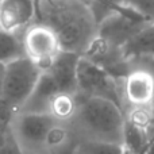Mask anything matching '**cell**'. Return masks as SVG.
Masks as SVG:
<instances>
[{
	"label": "cell",
	"instance_id": "obj_19",
	"mask_svg": "<svg viewBox=\"0 0 154 154\" xmlns=\"http://www.w3.org/2000/svg\"><path fill=\"white\" fill-rule=\"evenodd\" d=\"M0 2H2V0H0Z\"/></svg>",
	"mask_w": 154,
	"mask_h": 154
},
{
	"label": "cell",
	"instance_id": "obj_10",
	"mask_svg": "<svg viewBox=\"0 0 154 154\" xmlns=\"http://www.w3.org/2000/svg\"><path fill=\"white\" fill-rule=\"evenodd\" d=\"M37 15L35 0H2L0 2V29L18 32L26 29Z\"/></svg>",
	"mask_w": 154,
	"mask_h": 154
},
{
	"label": "cell",
	"instance_id": "obj_12",
	"mask_svg": "<svg viewBox=\"0 0 154 154\" xmlns=\"http://www.w3.org/2000/svg\"><path fill=\"white\" fill-rule=\"evenodd\" d=\"M126 60L154 58V20L145 24L122 48Z\"/></svg>",
	"mask_w": 154,
	"mask_h": 154
},
{
	"label": "cell",
	"instance_id": "obj_7",
	"mask_svg": "<svg viewBox=\"0 0 154 154\" xmlns=\"http://www.w3.org/2000/svg\"><path fill=\"white\" fill-rule=\"evenodd\" d=\"M130 68L122 79L125 114L127 109L137 108L154 111V73L138 65L130 64Z\"/></svg>",
	"mask_w": 154,
	"mask_h": 154
},
{
	"label": "cell",
	"instance_id": "obj_14",
	"mask_svg": "<svg viewBox=\"0 0 154 154\" xmlns=\"http://www.w3.org/2000/svg\"><path fill=\"white\" fill-rule=\"evenodd\" d=\"M73 154H125V146L107 142L81 139Z\"/></svg>",
	"mask_w": 154,
	"mask_h": 154
},
{
	"label": "cell",
	"instance_id": "obj_2",
	"mask_svg": "<svg viewBox=\"0 0 154 154\" xmlns=\"http://www.w3.org/2000/svg\"><path fill=\"white\" fill-rule=\"evenodd\" d=\"M69 123L81 139L125 146L126 114L122 107L108 99L79 95Z\"/></svg>",
	"mask_w": 154,
	"mask_h": 154
},
{
	"label": "cell",
	"instance_id": "obj_15",
	"mask_svg": "<svg viewBox=\"0 0 154 154\" xmlns=\"http://www.w3.org/2000/svg\"><path fill=\"white\" fill-rule=\"evenodd\" d=\"M122 3L149 20H154V0H122Z\"/></svg>",
	"mask_w": 154,
	"mask_h": 154
},
{
	"label": "cell",
	"instance_id": "obj_8",
	"mask_svg": "<svg viewBox=\"0 0 154 154\" xmlns=\"http://www.w3.org/2000/svg\"><path fill=\"white\" fill-rule=\"evenodd\" d=\"M149 22L152 20L127 7V10L122 12H114L104 18L97 26V37L118 48H123V45Z\"/></svg>",
	"mask_w": 154,
	"mask_h": 154
},
{
	"label": "cell",
	"instance_id": "obj_18",
	"mask_svg": "<svg viewBox=\"0 0 154 154\" xmlns=\"http://www.w3.org/2000/svg\"><path fill=\"white\" fill-rule=\"evenodd\" d=\"M146 154H154V139H153V142H150L149 147L146 150Z\"/></svg>",
	"mask_w": 154,
	"mask_h": 154
},
{
	"label": "cell",
	"instance_id": "obj_4",
	"mask_svg": "<svg viewBox=\"0 0 154 154\" xmlns=\"http://www.w3.org/2000/svg\"><path fill=\"white\" fill-rule=\"evenodd\" d=\"M77 87L79 95L108 99L122 107L125 111L122 80L114 77L111 73L84 57H80L77 66Z\"/></svg>",
	"mask_w": 154,
	"mask_h": 154
},
{
	"label": "cell",
	"instance_id": "obj_3",
	"mask_svg": "<svg viewBox=\"0 0 154 154\" xmlns=\"http://www.w3.org/2000/svg\"><path fill=\"white\" fill-rule=\"evenodd\" d=\"M41 75L42 69L26 56L5 64L0 106L11 114L18 112L32 93Z\"/></svg>",
	"mask_w": 154,
	"mask_h": 154
},
{
	"label": "cell",
	"instance_id": "obj_11",
	"mask_svg": "<svg viewBox=\"0 0 154 154\" xmlns=\"http://www.w3.org/2000/svg\"><path fill=\"white\" fill-rule=\"evenodd\" d=\"M58 93L60 91L50 75L42 70L32 93L18 112H49L51 101Z\"/></svg>",
	"mask_w": 154,
	"mask_h": 154
},
{
	"label": "cell",
	"instance_id": "obj_17",
	"mask_svg": "<svg viewBox=\"0 0 154 154\" xmlns=\"http://www.w3.org/2000/svg\"><path fill=\"white\" fill-rule=\"evenodd\" d=\"M4 75H5V64L0 62V99L3 93V84H4Z\"/></svg>",
	"mask_w": 154,
	"mask_h": 154
},
{
	"label": "cell",
	"instance_id": "obj_1",
	"mask_svg": "<svg viewBox=\"0 0 154 154\" xmlns=\"http://www.w3.org/2000/svg\"><path fill=\"white\" fill-rule=\"evenodd\" d=\"M41 23L57 34L62 50L81 56L97 35V20L88 0H38Z\"/></svg>",
	"mask_w": 154,
	"mask_h": 154
},
{
	"label": "cell",
	"instance_id": "obj_6",
	"mask_svg": "<svg viewBox=\"0 0 154 154\" xmlns=\"http://www.w3.org/2000/svg\"><path fill=\"white\" fill-rule=\"evenodd\" d=\"M24 54L42 70L48 69L57 56L62 51L57 34L49 26L37 23L30 26L22 38Z\"/></svg>",
	"mask_w": 154,
	"mask_h": 154
},
{
	"label": "cell",
	"instance_id": "obj_13",
	"mask_svg": "<svg viewBox=\"0 0 154 154\" xmlns=\"http://www.w3.org/2000/svg\"><path fill=\"white\" fill-rule=\"evenodd\" d=\"M23 41L16 32H10L0 29V62L8 64L16 58L24 57Z\"/></svg>",
	"mask_w": 154,
	"mask_h": 154
},
{
	"label": "cell",
	"instance_id": "obj_5",
	"mask_svg": "<svg viewBox=\"0 0 154 154\" xmlns=\"http://www.w3.org/2000/svg\"><path fill=\"white\" fill-rule=\"evenodd\" d=\"M58 122L49 112H15L10 128L27 154H39L49 131Z\"/></svg>",
	"mask_w": 154,
	"mask_h": 154
},
{
	"label": "cell",
	"instance_id": "obj_16",
	"mask_svg": "<svg viewBox=\"0 0 154 154\" xmlns=\"http://www.w3.org/2000/svg\"><path fill=\"white\" fill-rule=\"evenodd\" d=\"M0 154H27L14 137L11 128L4 137V139L0 142Z\"/></svg>",
	"mask_w": 154,
	"mask_h": 154
},
{
	"label": "cell",
	"instance_id": "obj_9",
	"mask_svg": "<svg viewBox=\"0 0 154 154\" xmlns=\"http://www.w3.org/2000/svg\"><path fill=\"white\" fill-rule=\"evenodd\" d=\"M80 54L73 51L62 50L58 56L54 58L51 65L45 69L53 81L56 82L60 93H68V95H79V87H77V66L80 61Z\"/></svg>",
	"mask_w": 154,
	"mask_h": 154
}]
</instances>
